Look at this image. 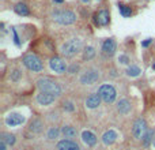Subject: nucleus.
Listing matches in <instances>:
<instances>
[{
	"instance_id": "nucleus-29",
	"label": "nucleus",
	"mask_w": 155,
	"mask_h": 150,
	"mask_svg": "<svg viewBox=\"0 0 155 150\" xmlns=\"http://www.w3.org/2000/svg\"><path fill=\"white\" fill-rule=\"evenodd\" d=\"M118 61L121 64H128L129 63V58L126 56V55H121V56L118 58Z\"/></svg>"
},
{
	"instance_id": "nucleus-34",
	"label": "nucleus",
	"mask_w": 155,
	"mask_h": 150,
	"mask_svg": "<svg viewBox=\"0 0 155 150\" xmlns=\"http://www.w3.org/2000/svg\"><path fill=\"white\" fill-rule=\"evenodd\" d=\"M63 1H64V0H53V3H58V4L63 3Z\"/></svg>"
},
{
	"instance_id": "nucleus-38",
	"label": "nucleus",
	"mask_w": 155,
	"mask_h": 150,
	"mask_svg": "<svg viewBox=\"0 0 155 150\" xmlns=\"http://www.w3.org/2000/svg\"><path fill=\"white\" fill-rule=\"evenodd\" d=\"M97 1H101V0H97Z\"/></svg>"
},
{
	"instance_id": "nucleus-14",
	"label": "nucleus",
	"mask_w": 155,
	"mask_h": 150,
	"mask_svg": "<svg viewBox=\"0 0 155 150\" xmlns=\"http://www.w3.org/2000/svg\"><path fill=\"white\" fill-rule=\"evenodd\" d=\"M101 96L99 94H95V93H94V94H90V96L87 97V98H86V106H87V108H90V109H95V108H98V106H99V104H101Z\"/></svg>"
},
{
	"instance_id": "nucleus-9",
	"label": "nucleus",
	"mask_w": 155,
	"mask_h": 150,
	"mask_svg": "<svg viewBox=\"0 0 155 150\" xmlns=\"http://www.w3.org/2000/svg\"><path fill=\"white\" fill-rule=\"evenodd\" d=\"M25 116H22L20 113H10L8 116H6V124L8 127H15L25 123Z\"/></svg>"
},
{
	"instance_id": "nucleus-7",
	"label": "nucleus",
	"mask_w": 155,
	"mask_h": 150,
	"mask_svg": "<svg viewBox=\"0 0 155 150\" xmlns=\"http://www.w3.org/2000/svg\"><path fill=\"white\" fill-rule=\"evenodd\" d=\"M99 79V72L97 70H88L80 77V83L83 85H94Z\"/></svg>"
},
{
	"instance_id": "nucleus-21",
	"label": "nucleus",
	"mask_w": 155,
	"mask_h": 150,
	"mask_svg": "<svg viewBox=\"0 0 155 150\" xmlns=\"http://www.w3.org/2000/svg\"><path fill=\"white\" fill-rule=\"evenodd\" d=\"M140 74H142V70H140L137 66H131V67L126 68V75L131 78H136L139 77Z\"/></svg>"
},
{
	"instance_id": "nucleus-32",
	"label": "nucleus",
	"mask_w": 155,
	"mask_h": 150,
	"mask_svg": "<svg viewBox=\"0 0 155 150\" xmlns=\"http://www.w3.org/2000/svg\"><path fill=\"white\" fill-rule=\"evenodd\" d=\"M151 42H152V40H151V38H147L145 41H143V42H142V47H144V48H145V47H148V45L151 44Z\"/></svg>"
},
{
	"instance_id": "nucleus-31",
	"label": "nucleus",
	"mask_w": 155,
	"mask_h": 150,
	"mask_svg": "<svg viewBox=\"0 0 155 150\" xmlns=\"http://www.w3.org/2000/svg\"><path fill=\"white\" fill-rule=\"evenodd\" d=\"M78 70H79V66H78V64H72L71 67L68 68V72H69V74H75Z\"/></svg>"
},
{
	"instance_id": "nucleus-4",
	"label": "nucleus",
	"mask_w": 155,
	"mask_h": 150,
	"mask_svg": "<svg viewBox=\"0 0 155 150\" xmlns=\"http://www.w3.org/2000/svg\"><path fill=\"white\" fill-rule=\"evenodd\" d=\"M22 61H23V64H25V67H27L30 71H33V72H39V71L44 70V64H42V61L37 58L36 55H33V53L25 55Z\"/></svg>"
},
{
	"instance_id": "nucleus-1",
	"label": "nucleus",
	"mask_w": 155,
	"mask_h": 150,
	"mask_svg": "<svg viewBox=\"0 0 155 150\" xmlns=\"http://www.w3.org/2000/svg\"><path fill=\"white\" fill-rule=\"evenodd\" d=\"M82 47H83V42H82L80 38H72V40H69V41L64 42V44L61 45V49H60V51H61L63 56H65V58H72L78 52H80Z\"/></svg>"
},
{
	"instance_id": "nucleus-5",
	"label": "nucleus",
	"mask_w": 155,
	"mask_h": 150,
	"mask_svg": "<svg viewBox=\"0 0 155 150\" xmlns=\"http://www.w3.org/2000/svg\"><path fill=\"white\" fill-rule=\"evenodd\" d=\"M98 94H99L101 98L106 102V104L114 102V100H116V97H117V92L112 85H102V86L99 87V90H98Z\"/></svg>"
},
{
	"instance_id": "nucleus-30",
	"label": "nucleus",
	"mask_w": 155,
	"mask_h": 150,
	"mask_svg": "<svg viewBox=\"0 0 155 150\" xmlns=\"http://www.w3.org/2000/svg\"><path fill=\"white\" fill-rule=\"evenodd\" d=\"M11 32H12V34H14V42H15L18 47H20V41H19V37H18V34H16V30L15 29H11Z\"/></svg>"
},
{
	"instance_id": "nucleus-28",
	"label": "nucleus",
	"mask_w": 155,
	"mask_h": 150,
	"mask_svg": "<svg viewBox=\"0 0 155 150\" xmlns=\"http://www.w3.org/2000/svg\"><path fill=\"white\" fill-rule=\"evenodd\" d=\"M64 109L68 112H74L75 111V106L72 102H64Z\"/></svg>"
},
{
	"instance_id": "nucleus-23",
	"label": "nucleus",
	"mask_w": 155,
	"mask_h": 150,
	"mask_svg": "<svg viewBox=\"0 0 155 150\" xmlns=\"http://www.w3.org/2000/svg\"><path fill=\"white\" fill-rule=\"evenodd\" d=\"M95 56V49L93 48V47H86L84 48V51H83V59L84 60H91V59Z\"/></svg>"
},
{
	"instance_id": "nucleus-6",
	"label": "nucleus",
	"mask_w": 155,
	"mask_h": 150,
	"mask_svg": "<svg viewBox=\"0 0 155 150\" xmlns=\"http://www.w3.org/2000/svg\"><path fill=\"white\" fill-rule=\"evenodd\" d=\"M147 124H145V120L144 119H137V120L133 123V128H132V134L136 139H143L147 132Z\"/></svg>"
},
{
	"instance_id": "nucleus-10",
	"label": "nucleus",
	"mask_w": 155,
	"mask_h": 150,
	"mask_svg": "<svg viewBox=\"0 0 155 150\" xmlns=\"http://www.w3.org/2000/svg\"><path fill=\"white\" fill-rule=\"evenodd\" d=\"M95 25H98V26H106V25H109V22H110V15H109V11L107 10H101V11H98L97 14H95Z\"/></svg>"
},
{
	"instance_id": "nucleus-8",
	"label": "nucleus",
	"mask_w": 155,
	"mask_h": 150,
	"mask_svg": "<svg viewBox=\"0 0 155 150\" xmlns=\"http://www.w3.org/2000/svg\"><path fill=\"white\" fill-rule=\"evenodd\" d=\"M49 66H50L52 71H55L57 74H64L67 71V66L60 58H52L49 61Z\"/></svg>"
},
{
	"instance_id": "nucleus-37",
	"label": "nucleus",
	"mask_w": 155,
	"mask_h": 150,
	"mask_svg": "<svg viewBox=\"0 0 155 150\" xmlns=\"http://www.w3.org/2000/svg\"><path fill=\"white\" fill-rule=\"evenodd\" d=\"M152 68H154V70H155V64H154V66H152Z\"/></svg>"
},
{
	"instance_id": "nucleus-13",
	"label": "nucleus",
	"mask_w": 155,
	"mask_h": 150,
	"mask_svg": "<svg viewBox=\"0 0 155 150\" xmlns=\"http://www.w3.org/2000/svg\"><path fill=\"white\" fill-rule=\"evenodd\" d=\"M57 149L58 150H80V147L78 146V143H75L74 140L64 139V140H60L57 143Z\"/></svg>"
},
{
	"instance_id": "nucleus-27",
	"label": "nucleus",
	"mask_w": 155,
	"mask_h": 150,
	"mask_svg": "<svg viewBox=\"0 0 155 150\" xmlns=\"http://www.w3.org/2000/svg\"><path fill=\"white\" fill-rule=\"evenodd\" d=\"M19 77H20V71L19 70H14L12 72H11V81H18L19 79Z\"/></svg>"
},
{
	"instance_id": "nucleus-20",
	"label": "nucleus",
	"mask_w": 155,
	"mask_h": 150,
	"mask_svg": "<svg viewBox=\"0 0 155 150\" xmlns=\"http://www.w3.org/2000/svg\"><path fill=\"white\" fill-rule=\"evenodd\" d=\"M42 128H44V123H42L39 119L33 120L31 124H30V131H31V132H41Z\"/></svg>"
},
{
	"instance_id": "nucleus-2",
	"label": "nucleus",
	"mask_w": 155,
	"mask_h": 150,
	"mask_svg": "<svg viewBox=\"0 0 155 150\" xmlns=\"http://www.w3.org/2000/svg\"><path fill=\"white\" fill-rule=\"evenodd\" d=\"M37 86L41 92H45V93H50L53 96H60L61 93V87L58 86V83H56L55 81L49 79V78H39L37 81Z\"/></svg>"
},
{
	"instance_id": "nucleus-24",
	"label": "nucleus",
	"mask_w": 155,
	"mask_h": 150,
	"mask_svg": "<svg viewBox=\"0 0 155 150\" xmlns=\"http://www.w3.org/2000/svg\"><path fill=\"white\" fill-rule=\"evenodd\" d=\"M1 140H4L7 145H14L15 143V135H12V134H7V132H3L1 134Z\"/></svg>"
},
{
	"instance_id": "nucleus-19",
	"label": "nucleus",
	"mask_w": 155,
	"mask_h": 150,
	"mask_svg": "<svg viewBox=\"0 0 155 150\" xmlns=\"http://www.w3.org/2000/svg\"><path fill=\"white\" fill-rule=\"evenodd\" d=\"M61 132L65 138H68V139H72V138H75L78 135L76 128H74L72 126H64V127L61 128Z\"/></svg>"
},
{
	"instance_id": "nucleus-25",
	"label": "nucleus",
	"mask_w": 155,
	"mask_h": 150,
	"mask_svg": "<svg viewBox=\"0 0 155 150\" xmlns=\"http://www.w3.org/2000/svg\"><path fill=\"white\" fill-rule=\"evenodd\" d=\"M152 135H154V131L152 130H148L147 132H145V135H144V138H143V143H144V146L147 147L150 145V142L152 140Z\"/></svg>"
},
{
	"instance_id": "nucleus-22",
	"label": "nucleus",
	"mask_w": 155,
	"mask_h": 150,
	"mask_svg": "<svg viewBox=\"0 0 155 150\" xmlns=\"http://www.w3.org/2000/svg\"><path fill=\"white\" fill-rule=\"evenodd\" d=\"M118 10H120V14L124 16V18H128V16L132 15V8L129 6H125V4H118Z\"/></svg>"
},
{
	"instance_id": "nucleus-18",
	"label": "nucleus",
	"mask_w": 155,
	"mask_h": 150,
	"mask_svg": "<svg viewBox=\"0 0 155 150\" xmlns=\"http://www.w3.org/2000/svg\"><path fill=\"white\" fill-rule=\"evenodd\" d=\"M14 11H15L18 15H20V16H27V15L30 14L29 7L26 6L25 3H18V4H15V7H14Z\"/></svg>"
},
{
	"instance_id": "nucleus-35",
	"label": "nucleus",
	"mask_w": 155,
	"mask_h": 150,
	"mask_svg": "<svg viewBox=\"0 0 155 150\" xmlns=\"http://www.w3.org/2000/svg\"><path fill=\"white\" fill-rule=\"evenodd\" d=\"M82 3H84V4H87V3H90V0H80Z\"/></svg>"
},
{
	"instance_id": "nucleus-3",
	"label": "nucleus",
	"mask_w": 155,
	"mask_h": 150,
	"mask_svg": "<svg viewBox=\"0 0 155 150\" xmlns=\"http://www.w3.org/2000/svg\"><path fill=\"white\" fill-rule=\"evenodd\" d=\"M52 18L60 25H72L76 21V14L71 10H57L52 14Z\"/></svg>"
},
{
	"instance_id": "nucleus-11",
	"label": "nucleus",
	"mask_w": 155,
	"mask_h": 150,
	"mask_svg": "<svg viewBox=\"0 0 155 150\" xmlns=\"http://www.w3.org/2000/svg\"><path fill=\"white\" fill-rule=\"evenodd\" d=\"M56 96L50 94V93H45V92H41L39 94H37V102H38L39 105L42 106H48L50 105L52 102L55 101Z\"/></svg>"
},
{
	"instance_id": "nucleus-15",
	"label": "nucleus",
	"mask_w": 155,
	"mask_h": 150,
	"mask_svg": "<svg viewBox=\"0 0 155 150\" xmlns=\"http://www.w3.org/2000/svg\"><path fill=\"white\" fill-rule=\"evenodd\" d=\"M117 140V132L114 130H109L102 135V143L105 146H110Z\"/></svg>"
},
{
	"instance_id": "nucleus-36",
	"label": "nucleus",
	"mask_w": 155,
	"mask_h": 150,
	"mask_svg": "<svg viewBox=\"0 0 155 150\" xmlns=\"http://www.w3.org/2000/svg\"><path fill=\"white\" fill-rule=\"evenodd\" d=\"M152 145H154V146H155V138H154V140H152Z\"/></svg>"
},
{
	"instance_id": "nucleus-33",
	"label": "nucleus",
	"mask_w": 155,
	"mask_h": 150,
	"mask_svg": "<svg viewBox=\"0 0 155 150\" xmlns=\"http://www.w3.org/2000/svg\"><path fill=\"white\" fill-rule=\"evenodd\" d=\"M6 142H4V140H1V139H0V150H7L6 149Z\"/></svg>"
},
{
	"instance_id": "nucleus-17",
	"label": "nucleus",
	"mask_w": 155,
	"mask_h": 150,
	"mask_svg": "<svg viewBox=\"0 0 155 150\" xmlns=\"http://www.w3.org/2000/svg\"><path fill=\"white\" fill-rule=\"evenodd\" d=\"M117 111H118L121 115H126V113H129V111H131V102H129L126 98L120 100L118 104H117Z\"/></svg>"
},
{
	"instance_id": "nucleus-26",
	"label": "nucleus",
	"mask_w": 155,
	"mask_h": 150,
	"mask_svg": "<svg viewBox=\"0 0 155 150\" xmlns=\"http://www.w3.org/2000/svg\"><path fill=\"white\" fill-rule=\"evenodd\" d=\"M58 134H60V131H58V128L52 127L50 130L48 131V138H49V139H56V138L58 137Z\"/></svg>"
},
{
	"instance_id": "nucleus-16",
	"label": "nucleus",
	"mask_w": 155,
	"mask_h": 150,
	"mask_svg": "<svg viewBox=\"0 0 155 150\" xmlns=\"http://www.w3.org/2000/svg\"><path fill=\"white\" fill-rule=\"evenodd\" d=\"M82 140H83L84 145H87V146H94V145L97 143V137L91 132V131H83L82 132Z\"/></svg>"
},
{
	"instance_id": "nucleus-12",
	"label": "nucleus",
	"mask_w": 155,
	"mask_h": 150,
	"mask_svg": "<svg viewBox=\"0 0 155 150\" xmlns=\"http://www.w3.org/2000/svg\"><path fill=\"white\" fill-rule=\"evenodd\" d=\"M116 41L113 38H107L103 41L102 44V52L103 55H106V56H113L114 52H116Z\"/></svg>"
}]
</instances>
